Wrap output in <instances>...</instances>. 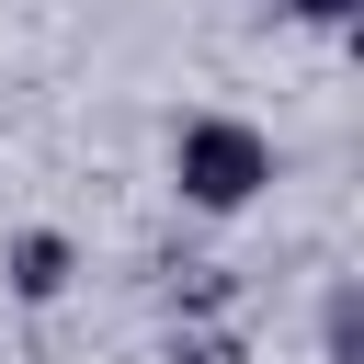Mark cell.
I'll return each instance as SVG.
<instances>
[{"instance_id": "6da1fadb", "label": "cell", "mask_w": 364, "mask_h": 364, "mask_svg": "<svg viewBox=\"0 0 364 364\" xmlns=\"http://www.w3.org/2000/svg\"><path fill=\"white\" fill-rule=\"evenodd\" d=\"M273 182H284V159H273V136H262L250 114L205 102V114L171 125V193H182L193 216H250Z\"/></svg>"}, {"instance_id": "7a4b0ae2", "label": "cell", "mask_w": 364, "mask_h": 364, "mask_svg": "<svg viewBox=\"0 0 364 364\" xmlns=\"http://www.w3.org/2000/svg\"><path fill=\"white\" fill-rule=\"evenodd\" d=\"M80 273H91V262H80L68 228H11V239H0V296H11V307H57Z\"/></svg>"}, {"instance_id": "3957f363", "label": "cell", "mask_w": 364, "mask_h": 364, "mask_svg": "<svg viewBox=\"0 0 364 364\" xmlns=\"http://www.w3.org/2000/svg\"><path fill=\"white\" fill-rule=\"evenodd\" d=\"M318 364H364V284L353 273L318 296Z\"/></svg>"}, {"instance_id": "277c9868", "label": "cell", "mask_w": 364, "mask_h": 364, "mask_svg": "<svg viewBox=\"0 0 364 364\" xmlns=\"http://www.w3.org/2000/svg\"><path fill=\"white\" fill-rule=\"evenodd\" d=\"M159 364H250V341H239L228 318H171V341H159Z\"/></svg>"}, {"instance_id": "5b68a950", "label": "cell", "mask_w": 364, "mask_h": 364, "mask_svg": "<svg viewBox=\"0 0 364 364\" xmlns=\"http://www.w3.org/2000/svg\"><path fill=\"white\" fill-rule=\"evenodd\" d=\"M228 296H239V273H228V262H182V273H171V318H216Z\"/></svg>"}, {"instance_id": "8992f818", "label": "cell", "mask_w": 364, "mask_h": 364, "mask_svg": "<svg viewBox=\"0 0 364 364\" xmlns=\"http://www.w3.org/2000/svg\"><path fill=\"white\" fill-rule=\"evenodd\" d=\"M273 23H307V34H353L364 0H273Z\"/></svg>"}]
</instances>
